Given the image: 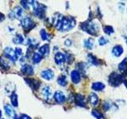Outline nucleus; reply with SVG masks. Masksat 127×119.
Instances as JSON below:
<instances>
[{
    "label": "nucleus",
    "mask_w": 127,
    "mask_h": 119,
    "mask_svg": "<svg viewBox=\"0 0 127 119\" xmlns=\"http://www.w3.org/2000/svg\"><path fill=\"white\" fill-rule=\"evenodd\" d=\"M14 53H15L16 57H18V59L19 57H22L23 52H22V49H21V48H16V49H14Z\"/></svg>",
    "instance_id": "nucleus-34"
},
{
    "label": "nucleus",
    "mask_w": 127,
    "mask_h": 119,
    "mask_svg": "<svg viewBox=\"0 0 127 119\" xmlns=\"http://www.w3.org/2000/svg\"><path fill=\"white\" fill-rule=\"evenodd\" d=\"M64 45L66 46H70L71 45V41L70 39H67L66 41H64Z\"/></svg>",
    "instance_id": "nucleus-39"
},
{
    "label": "nucleus",
    "mask_w": 127,
    "mask_h": 119,
    "mask_svg": "<svg viewBox=\"0 0 127 119\" xmlns=\"http://www.w3.org/2000/svg\"><path fill=\"white\" fill-rule=\"evenodd\" d=\"M14 119H20V118H18V117H15Z\"/></svg>",
    "instance_id": "nucleus-42"
},
{
    "label": "nucleus",
    "mask_w": 127,
    "mask_h": 119,
    "mask_svg": "<svg viewBox=\"0 0 127 119\" xmlns=\"http://www.w3.org/2000/svg\"><path fill=\"white\" fill-rule=\"evenodd\" d=\"M54 60H55L56 63H57V65H61L66 61L65 55L62 53H57L55 54Z\"/></svg>",
    "instance_id": "nucleus-13"
},
{
    "label": "nucleus",
    "mask_w": 127,
    "mask_h": 119,
    "mask_svg": "<svg viewBox=\"0 0 127 119\" xmlns=\"http://www.w3.org/2000/svg\"><path fill=\"white\" fill-rule=\"evenodd\" d=\"M57 83L59 85H61V87H65L67 83V78L65 75H61V76H59L58 79H57Z\"/></svg>",
    "instance_id": "nucleus-28"
},
{
    "label": "nucleus",
    "mask_w": 127,
    "mask_h": 119,
    "mask_svg": "<svg viewBox=\"0 0 127 119\" xmlns=\"http://www.w3.org/2000/svg\"><path fill=\"white\" fill-rule=\"evenodd\" d=\"M0 86H1V83H0Z\"/></svg>",
    "instance_id": "nucleus-43"
},
{
    "label": "nucleus",
    "mask_w": 127,
    "mask_h": 119,
    "mask_svg": "<svg viewBox=\"0 0 127 119\" xmlns=\"http://www.w3.org/2000/svg\"><path fill=\"white\" fill-rule=\"evenodd\" d=\"M5 20V15H4V14H2V12H0V22L4 21Z\"/></svg>",
    "instance_id": "nucleus-40"
},
{
    "label": "nucleus",
    "mask_w": 127,
    "mask_h": 119,
    "mask_svg": "<svg viewBox=\"0 0 127 119\" xmlns=\"http://www.w3.org/2000/svg\"><path fill=\"white\" fill-rule=\"evenodd\" d=\"M81 28L83 30L86 31L87 33H88L89 34H92V35H95L96 34L97 31H98V29L96 26L93 24L92 22L91 23H89V22H83V24H81Z\"/></svg>",
    "instance_id": "nucleus-4"
},
{
    "label": "nucleus",
    "mask_w": 127,
    "mask_h": 119,
    "mask_svg": "<svg viewBox=\"0 0 127 119\" xmlns=\"http://www.w3.org/2000/svg\"><path fill=\"white\" fill-rule=\"evenodd\" d=\"M88 60H89V62L91 63H92V64H94V65H98V64H99L98 60L96 59V57H94V56H92V55H91V54L88 56Z\"/></svg>",
    "instance_id": "nucleus-32"
},
{
    "label": "nucleus",
    "mask_w": 127,
    "mask_h": 119,
    "mask_svg": "<svg viewBox=\"0 0 127 119\" xmlns=\"http://www.w3.org/2000/svg\"><path fill=\"white\" fill-rule=\"evenodd\" d=\"M122 80H123V78L122 75H118L117 73H112L110 76L109 83L110 85H112L114 87H118L121 84Z\"/></svg>",
    "instance_id": "nucleus-5"
},
{
    "label": "nucleus",
    "mask_w": 127,
    "mask_h": 119,
    "mask_svg": "<svg viewBox=\"0 0 127 119\" xmlns=\"http://www.w3.org/2000/svg\"><path fill=\"white\" fill-rule=\"evenodd\" d=\"M118 67H119V69H120L121 71H124V72H126L127 74V58L124 59L122 60V62L120 63V64H119Z\"/></svg>",
    "instance_id": "nucleus-29"
},
{
    "label": "nucleus",
    "mask_w": 127,
    "mask_h": 119,
    "mask_svg": "<svg viewBox=\"0 0 127 119\" xmlns=\"http://www.w3.org/2000/svg\"><path fill=\"white\" fill-rule=\"evenodd\" d=\"M91 88L95 90H97V91H100V90H102L103 89L105 88V85L103 84L102 83H100V82H96V83H94L92 84V87H91Z\"/></svg>",
    "instance_id": "nucleus-23"
},
{
    "label": "nucleus",
    "mask_w": 127,
    "mask_h": 119,
    "mask_svg": "<svg viewBox=\"0 0 127 119\" xmlns=\"http://www.w3.org/2000/svg\"><path fill=\"white\" fill-rule=\"evenodd\" d=\"M75 101L76 105L79 106H86V99L84 98V96L80 94H77L75 95Z\"/></svg>",
    "instance_id": "nucleus-15"
},
{
    "label": "nucleus",
    "mask_w": 127,
    "mask_h": 119,
    "mask_svg": "<svg viewBox=\"0 0 127 119\" xmlns=\"http://www.w3.org/2000/svg\"><path fill=\"white\" fill-rule=\"evenodd\" d=\"M1 119H5V118H1Z\"/></svg>",
    "instance_id": "nucleus-44"
},
{
    "label": "nucleus",
    "mask_w": 127,
    "mask_h": 119,
    "mask_svg": "<svg viewBox=\"0 0 127 119\" xmlns=\"http://www.w3.org/2000/svg\"><path fill=\"white\" fill-rule=\"evenodd\" d=\"M84 47L87 49H92L94 47V41L91 38H87L84 41Z\"/></svg>",
    "instance_id": "nucleus-27"
},
{
    "label": "nucleus",
    "mask_w": 127,
    "mask_h": 119,
    "mask_svg": "<svg viewBox=\"0 0 127 119\" xmlns=\"http://www.w3.org/2000/svg\"><path fill=\"white\" fill-rule=\"evenodd\" d=\"M112 53L114 57H118L123 53V48L121 45H116L114 47V49H112Z\"/></svg>",
    "instance_id": "nucleus-19"
},
{
    "label": "nucleus",
    "mask_w": 127,
    "mask_h": 119,
    "mask_svg": "<svg viewBox=\"0 0 127 119\" xmlns=\"http://www.w3.org/2000/svg\"><path fill=\"white\" fill-rule=\"evenodd\" d=\"M107 42H108V40L106 39L105 37H101L100 38L98 39L99 45H106V44H107Z\"/></svg>",
    "instance_id": "nucleus-36"
},
{
    "label": "nucleus",
    "mask_w": 127,
    "mask_h": 119,
    "mask_svg": "<svg viewBox=\"0 0 127 119\" xmlns=\"http://www.w3.org/2000/svg\"><path fill=\"white\" fill-rule=\"evenodd\" d=\"M89 101L91 106H97L98 103V97L97 96V94L95 93H91L89 95Z\"/></svg>",
    "instance_id": "nucleus-20"
},
{
    "label": "nucleus",
    "mask_w": 127,
    "mask_h": 119,
    "mask_svg": "<svg viewBox=\"0 0 127 119\" xmlns=\"http://www.w3.org/2000/svg\"><path fill=\"white\" fill-rule=\"evenodd\" d=\"M4 56L14 63H15L16 60H18V57H16L15 53H14V49H12L11 47H6V49H4Z\"/></svg>",
    "instance_id": "nucleus-6"
},
{
    "label": "nucleus",
    "mask_w": 127,
    "mask_h": 119,
    "mask_svg": "<svg viewBox=\"0 0 127 119\" xmlns=\"http://www.w3.org/2000/svg\"><path fill=\"white\" fill-rule=\"evenodd\" d=\"M110 103L109 102H105L104 104H103V110H108L110 109Z\"/></svg>",
    "instance_id": "nucleus-37"
},
{
    "label": "nucleus",
    "mask_w": 127,
    "mask_h": 119,
    "mask_svg": "<svg viewBox=\"0 0 127 119\" xmlns=\"http://www.w3.org/2000/svg\"><path fill=\"white\" fill-rule=\"evenodd\" d=\"M91 114H92L96 119H105L104 117H103V115L97 110H92V111H91Z\"/></svg>",
    "instance_id": "nucleus-31"
},
{
    "label": "nucleus",
    "mask_w": 127,
    "mask_h": 119,
    "mask_svg": "<svg viewBox=\"0 0 127 119\" xmlns=\"http://www.w3.org/2000/svg\"><path fill=\"white\" fill-rule=\"evenodd\" d=\"M2 110H0V119L2 118Z\"/></svg>",
    "instance_id": "nucleus-41"
},
{
    "label": "nucleus",
    "mask_w": 127,
    "mask_h": 119,
    "mask_svg": "<svg viewBox=\"0 0 127 119\" xmlns=\"http://www.w3.org/2000/svg\"><path fill=\"white\" fill-rule=\"evenodd\" d=\"M19 118H20V119H31V118L29 116V115L25 114H22L20 115Z\"/></svg>",
    "instance_id": "nucleus-38"
},
{
    "label": "nucleus",
    "mask_w": 127,
    "mask_h": 119,
    "mask_svg": "<svg viewBox=\"0 0 127 119\" xmlns=\"http://www.w3.org/2000/svg\"><path fill=\"white\" fill-rule=\"evenodd\" d=\"M10 102H11V106L13 107H18V94H16L15 92L10 95Z\"/></svg>",
    "instance_id": "nucleus-22"
},
{
    "label": "nucleus",
    "mask_w": 127,
    "mask_h": 119,
    "mask_svg": "<svg viewBox=\"0 0 127 119\" xmlns=\"http://www.w3.org/2000/svg\"><path fill=\"white\" fill-rule=\"evenodd\" d=\"M33 6V12L34 15L38 18H44L45 15V11H46V6L42 3H39L37 1H30Z\"/></svg>",
    "instance_id": "nucleus-2"
},
{
    "label": "nucleus",
    "mask_w": 127,
    "mask_h": 119,
    "mask_svg": "<svg viewBox=\"0 0 127 119\" xmlns=\"http://www.w3.org/2000/svg\"><path fill=\"white\" fill-rule=\"evenodd\" d=\"M71 81H72L74 83H79L80 82V73L77 70H73L71 72Z\"/></svg>",
    "instance_id": "nucleus-16"
},
{
    "label": "nucleus",
    "mask_w": 127,
    "mask_h": 119,
    "mask_svg": "<svg viewBox=\"0 0 127 119\" xmlns=\"http://www.w3.org/2000/svg\"><path fill=\"white\" fill-rule=\"evenodd\" d=\"M30 2L29 1H25V0H22L21 2H20V3H21V5L23 6L24 9H26V10H29L30 9V4L29 3Z\"/></svg>",
    "instance_id": "nucleus-35"
},
{
    "label": "nucleus",
    "mask_w": 127,
    "mask_h": 119,
    "mask_svg": "<svg viewBox=\"0 0 127 119\" xmlns=\"http://www.w3.org/2000/svg\"><path fill=\"white\" fill-rule=\"evenodd\" d=\"M41 77L44 79L49 81L54 77V72H53V71L52 69L47 68V69H44L43 71H41Z\"/></svg>",
    "instance_id": "nucleus-10"
},
{
    "label": "nucleus",
    "mask_w": 127,
    "mask_h": 119,
    "mask_svg": "<svg viewBox=\"0 0 127 119\" xmlns=\"http://www.w3.org/2000/svg\"><path fill=\"white\" fill-rule=\"evenodd\" d=\"M41 93L44 98L45 99L46 101H49L52 98L53 96V93H52V90L50 88V87L49 86H45L41 90Z\"/></svg>",
    "instance_id": "nucleus-12"
},
{
    "label": "nucleus",
    "mask_w": 127,
    "mask_h": 119,
    "mask_svg": "<svg viewBox=\"0 0 127 119\" xmlns=\"http://www.w3.org/2000/svg\"><path fill=\"white\" fill-rule=\"evenodd\" d=\"M40 34H41V37L43 41H48V40L50 39V35L47 33L45 30L42 29L41 31H40Z\"/></svg>",
    "instance_id": "nucleus-30"
},
{
    "label": "nucleus",
    "mask_w": 127,
    "mask_h": 119,
    "mask_svg": "<svg viewBox=\"0 0 127 119\" xmlns=\"http://www.w3.org/2000/svg\"><path fill=\"white\" fill-rule=\"evenodd\" d=\"M42 58H43V57L39 53H34L33 57H32V60H33V63L37 64V63H39L41 61Z\"/></svg>",
    "instance_id": "nucleus-26"
},
{
    "label": "nucleus",
    "mask_w": 127,
    "mask_h": 119,
    "mask_svg": "<svg viewBox=\"0 0 127 119\" xmlns=\"http://www.w3.org/2000/svg\"><path fill=\"white\" fill-rule=\"evenodd\" d=\"M21 71L23 75H26L27 76H32L34 75L33 67L30 64H27V63H25L21 67Z\"/></svg>",
    "instance_id": "nucleus-8"
},
{
    "label": "nucleus",
    "mask_w": 127,
    "mask_h": 119,
    "mask_svg": "<svg viewBox=\"0 0 127 119\" xmlns=\"http://www.w3.org/2000/svg\"><path fill=\"white\" fill-rule=\"evenodd\" d=\"M53 98H54V100L56 101L57 103H59V104H61V103L64 102L65 101V95L64 94V93L61 90H57L56 92L54 93L53 95Z\"/></svg>",
    "instance_id": "nucleus-11"
},
{
    "label": "nucleus",
    "mask_w": 127,
    "mask_h": 119,
    "mask_svg": "<svg viewBox=\"0 0 127 119\" xmlns=\"http://www.w3.org/2000/svg\"><path fill=\"white\" fill-rule=\"evenodd\" d=\"M11 14H13L14 18H17L18 20H21V19H22L23 10H22V8L21 6H15Z\"/></svg>",
    "instance_id": "nucleus-14"
},
{
    "label": "nucleus",
    "mask_w": 127,
    "mask_h": 119,
    "mask_svg": "<svg viewBox=\"0 0 127 119\" xmlns=\"http://www.w3.org/2000/svg\"><path fill=\"white\" fill-rule=\"evenodd\" d=\"M104 32L107 35H110L114 33V29L112 26H106L104 27Z\"/></svg>",
    "instance_id": "nucleus-33"
},
{
    "label": "nucleus",
    "mask_w": 127,
    "mask_h": 119,
    "mask_svg": "<svg viewBox=\"0 0 127 119\" xmlns=\"http://www.w3.org/2000/svg\"><path fill=\"white\" fill-rule=\"evenodd\" d=\"M75 26V21L72 17H64L60 16L58 21L56 24L57 29L60 31L65 32L71 30Z\"/></svg>",
    "instance_id": "nucleus-1"
},
{
    "label": "nucleus",
    "mask_w": 127,
    "mask_h": 119,
    "mask_svg": "<svg viewBox=\"0 0 127 119\" xmlns=\"http://www.w3.org/2000/svg\"><path fill=\"white\" fill-rule=\"evenodd\" d=\"M38 52H39V53L42 56V57H43V56H48L49 54V52H50L49 45H48V44H45V45H43L42 46H41L39 48Z\"/></svg>",
    "instance_id": "nucleus-17"
},
{
    "label": "nucleus",
    "mask_w": 127,
    "mask_h": 119,
    "mask_svg": "<svg viewBox=\"0 0 127 119\" xmlns=\"http://www.w3.org/2000/svg\"><path fill=\"white\" fill-rule=\"evenodd\" d=\"M13 42L15 45H21V44L24 43V37L22 34H16L13 38Z\"/></svg>",
    "instance_id": "nucleus-24"
},
{
    "label": "nucleus",
    "mask_w": 127,
    "mask_h": 119,
    "mask_svg": "<svg viewBox=\"0 0 127 119\" xmlns=\"http://www.w3.org/2000/svg\"><path fill=\"white\" fill-rule=\"evenodd\" d=\"M4 110H5L6 116H8L9 118L14 119L16 117V112L14 108L10 104H9V103L5 104V106H4Z\"/></svg>",
    "instance_id": "nucleus-9"
},
{
    "label": "nucleus",
    "mask_w": 127,
    "mask_h": 119,
    "mask_svg": "<svg viewBox=\"0 0 127 119\" xmlns=\"http://www.w3.org/2000/svg\"><path fill=\"white\" fill-rule=\"evenodd\" d=\"M25 81L26 83V84L31 87L32 89L34 90H37L39 89L40 85H41V82L36 79H31V78H26Z\"/></svg>",
    "instance_id": "nucleus-7"
},
{
    "label": "nucleus",
    "mask_w": 127,
    "mask_h": 119,
    "mask_svg": "<svg viewBox=\"0 0 127 119\" xmlns=\"http://www.w3.org/2000/svg\"><path fill=\"white\" fill-rule=\"evenodd\" d=\"M38 46V45L37 44V45H29V47L27 48V51H26V57L27 58H30L31 56L33 57V52L34 50L36 49V48H37Z\"/></svg>",
    "instance_id": "nucleus-21"
},
{
    "label": "nucleus",
    "mask_w": 127,
    "mask_h": 119,
    "mask_svg": "<svg viewBox=\"0 0 127 119\" xmlns=\"http://www.w3.org/2000/svg\"><path fill=\"white\" fill-rule=\"evenodd\" d=\"M15 89H16L15 84L13 83H8L5 87V90H6V93L7 94L11 95L13 93H14Z\"/></svg>",
    "instance_id": "nucleus-18"
},
{
    "label": "nucleus",
    "mask_w": 127,
    "mask_h": 119,
    "mask_svg": "<svg viewBox=\"0 0 127 119\" xmlns=\"http://www.w3.org/2000/svg\"><path fill=\"white\" fill-rule=\"evenodd\" d=\"M21 26L26 32H29L30 30H33L34 28L35 22L33 21V19H32L30 17H26L22 19Z\"/></svg>",
    "instance_id": "nucleus-3"
},
{
    "label": "nucleus",
    "mask_w": 127,
    "mask_h": 119,
    "mask_svg": "<svg viewBox=\"0 0 127 119\" xmlns=\"http://www.w3.org/2000/svg\"><path fill=\"white\" fill-rule=\"evenodd\" d=\"M0 67L5 70H9L10 68V63L8 62V60H6L2 57H0Z\"/></svg>",
    "instance_id": "nucleus-25"
}]
</instances>
